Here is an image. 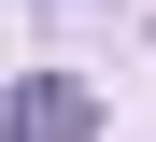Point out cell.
<instances>
[{
    "instance_id": "cell-1",
    "label": "cell",
    "mask_w": 156,
    "mask_h": 142,
    "mask_svg": "<svg viewBox=\"0 0 156 142\" xmlns=\"http://www.w3.org/2000/svg\"><path fill=\"white\" fill-rule=\"evenodd\" d=\"M0 142H99V85L85 71H14L0 85Z\"/></svg>"
}]
</instances>
